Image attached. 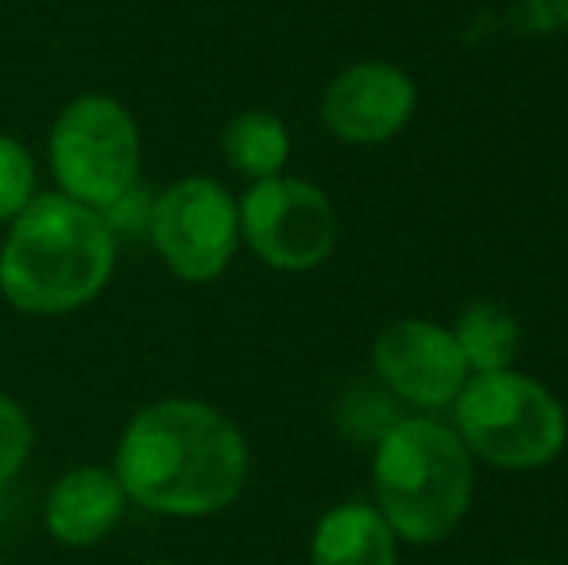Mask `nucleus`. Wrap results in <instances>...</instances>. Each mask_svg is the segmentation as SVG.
Listing matches in <instances>:
<instances>
[{"mask_svg":"<svg viewBox=\"0 0 568 565\" xmlns=\"http://www.w3.org/2000/svg\"><path fill=\"white\" fill-rule=\"evenodd\" d=\"M0 546H4V531H0Z\"/></svg>","mask_w":568,"mask_h":565,"instance_id":"20","label":"nucleus"},{"mask_svg":"<svg viewBox=\"0 0 568 565\" xmlns=\"http://www.w3.org/2000/svg\"><path fill=\"white\" fill-rule=\"evenodd\" d=\"M143 241L174 280L213 283L240 252V205L225 182L210 174H182L155 190Z\"/></svg>","mask_w":568,"mask_h":565,"instance_id":"6","label":"nucleus"},{"mask_svg":"<svg viewBox=\"0 0 568 565\" xmlns=\"http://www.w3.org/2000/svg\"><path fill=\"white\" fill-rule=\"evenodd\" d=\"M418 109V85L395 62H352L322 90V124L333 140L375 148L395 140Z\"/></svg>","mask_w":568,"mask_h":565,"instance_id":"9","label":"nucleus"},{"mask_svg":"<svg viewBox=\"0 0 568 565\" xmlns=\"http://www.w3.org/2000/svg\"><path fill=\"white\" fill-rule=\"evenodd\" d=\"M372 369L383 392L418 411H445L468 384V364L453 330L422 317H403L372 341Z\"/></svg>","mask_w":568,"mask_h":565,"instance_id":"8","label":"nucleus"},{"mask_svg":"<svg viewBox=\"0 0 568 565\" xmlns=\"http://www.w3.org/2000/svg\"><path fill=\"white\" fill-rule=\"evenodd\" d=\"M54 190L90 210H109L143 171V137L135 113L113 93H78L47 132Z\"/></svg>","mask_w":568,"mask_h":565,"instance_id":"5","label":"nucleus"},{"mask_svg":"<svg viewBox=\"0 0 568 565\" xmlns=\"http://www.w3.org/2000/svg\"><path fill=\"white\" fill-rule=\"evenodd\" d=\"M31 450H36V423H31L28 407L0 392V488L23 473Z\"/></svg>","mask_w":568,"mask_h":565,"instance_id":"16","label":"nucleus"},{"mask_svg":"<svg viewBox=\"0 0 568 565\" xmlns=\"http://www.w3.org/2000/svg\"><path fill=\"white\" fill-rule=\"evenodd\" d=\"M453 430L484 465L530 473L561 457L568 415L546 384L503 369L468 376L453 400Z\"/></svg>","mask_w":568,"mask_h":565,"instance_id":"4","label":"nucleus"},{"mask_svg":"<svg viewBox=\"0 0 568 565\" xmlns=\"http://www.w3.org/2000/svg\"><path fill=\"white\" fill-rule=\"evenodd\" d=\"M515 565H546V562H515Z\"/></svg>","mask_w":568,"mask_h":565,"instance_id":"19","label":"nucleus"},{"mask_svg":"<svg viewBox=\"0 0 568 565\" xmlns=\"http://www.w3.org/2000/svg\"><path fill=\"white\" fill-rule=\"evenodd\" d=\"M128 492L116 481L113 465H98V461H78L67 473L51 481L43 492V507L39 519L51 543L67 546V551H93L120 527L128 512Z\"/></svg>","mask_w":568,"mask_h":565,"instance_id":"10","label":"nucleus"},{"mask_svg":"<svg viewBox=\"0 0 568 565\" xmlns=\"http://www.w3.org/2000/svg\"><path fill=\"white\" fill-rule=\"evenodd\" d=\"M372 492L398 543L434 546L468 515L476 457L453 426L403 415L372 445Z\"/></svg>","mask_w":568,"mask_h":565,"instance_id":"3","label":"nucleus"},{"mask_svg":"<svg viewBox=\"0 0 568 565\" xmlns=\"http://www.w3.org/2000/svg\"><path fill=\"white\" fill-rule=\"evenodd\" d=\"M140 565H179V562H171V558H151V562H140Z\"/></svg>","mask_w":568,"mask_h":565,"instance_id":"18","label":"nucleus"},{"mask_svg":"<svg viewBox=\"0 0 568 565\" xmlns=\"http://www.w3.org/2000/svg\"><path fill=\"white\" fill-rule=\"evenodd\" d=\"M109 465L132 507L163 519H210L244 496L252 450L221 407L166 395L128 418Z\"/></svg>","mask_w":568,"mask_h":565,"instance_id":"1","label":"nucleus"},{"mask_svg":"<svg viewBox=\"0 0 568 565\" xmlns=\"http://www.w3.org/2000/svg\"><path fill=\"white\" fill-rule=\"evenodd\" d=\"M221 155H225L229 171L244 182L275 179L286 171V159H291V129L271 109H244V113L229 117V124L221 129Z\"/></svg>","mask_w":568,"mask_h":565,"instance_id":"12","label":"nucleus"},{"mask_svg":"<svg viewBox=\"0 0 568 565\" xmlns=\"http://www.w3.org/2000/svg\"><path fill=\"white\" fill-rule=\"evenodd\" d=\"M398 400L390 392H375V387H352L348 400L341 403L337 423L348 442L375 445L390 426L398 423Z\"/></svg>","mask_w":568,"mask_h":565,"instance_id":"14","label":"nucleus"},{"mask_svg":"<svg viewBox=\"0 0 568 565\" xmlns=\"http://www.w3.org/2000/svg\"><path fill=\"white\" fill-rule=\"evenodd\" d=\"M310 565H398V535L367 500H344L314 523Z\"/></svg>","mask_w":568,"mask_h":565,"instance_id":"11","label":"nucleus"},{"mask_svg":"<svg viewBox=\"0 0 568 565\" xmlns=\"http://www.w3.org/2000/svg\"><path fill=\"white\" fill-rule=\"evenodd\" d=\"M151 202H155V190H148L143 182H135L128 194H120L109 210H101V218L109 221L113 236H148V221H151Z\"/></svg>","mask_w":568,"mask_h":565,"instance_id":"17","label":"nucleus"},{"mask_svg":"<svg viewBox=\"0 0 568 565\" xmlns=\"http://www.w3.org/2000/svg\"><path fill=\"white\" fill-rule=\"evenodd\" d=\"M453 337L460 345V356L468 364L471 376L479 372H503L515 369L518 356V341H523V330H518L515 314L507 306L491 299H476L460 310L453 325Z\"/></svg>","mask_w":568,"mask_h":565,"instance_id":"13","label":"nucleus"},{"mask_svg":"<svg viewBox=\"0 0 568 565\" xmlns=\"http://www.w3.org/2000/svg\"><path fill=\"white\" fill-rule=\"evenodd\" d=\"M236 205L240 244L271 272H314L337 252V205L317 182L283 171L275 179L247 182Z\"/></svg>","mask_w":568,"mask_h":565,"instance_id":"7","label":"nucleus"},{"mask_svg":"<svg viewBox=\"0 0 568 565\" xmlns=\"http://www.w3.org/2000/svg\"><path fill=\"white\" fill-rule=\"evenodd\" d=\"M39 194V167L23 140L0 132V225L16 218Z\"/></svg>","mask_w":568,"mask_h":565,"instance_id":"15","label":"nucleus"},{"mask_svg":"<svg viewBox=\"0 0 568 565\" xmlns=\"http://www.w3.org/2000/svg\"><path fill=\"white\" fill-rule=\"evenodd\" d=\"M116 256L120 241L98 210L39 190L0 236V299L36 317L74 314L105 294Z\"/></svg>","mask_w":568,"mask_h":565,"instance_id":"2","label":"nucleus"}]
</instances>
